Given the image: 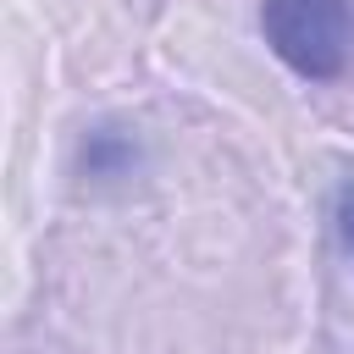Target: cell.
Listing matches in <instances>:
<instances>
[{"instance_id":"3","label":"cell","mask_w":354,"mask_h":354,"mask_svg":"<svg viewBox=\"0 0 354 354\" xmlns=\"http://www.w3.org/2000/svg\"><path fill=\"white\" fill-rule=\"evenodd\" d=\"M332 232H337V249L348 254V266H354V177L337 188V199H332Z\"/></svg>"},{"instance_id":"1","label":"cell","mask_w":354,"mask_h":354,"mask_svg":"<svg viewBox=\"0 0 354 354\" xmlns=\"http://www.w3.org/2000/svg\"><path fill=\"white\" fill-rule=\"evenodd\" d=\"M260 33L304 83H337L354 66V0H260Z\"/></svg>"},{"instance_id":"2","label":"cell","mask_w":354,"mask_h":354,"mask_svg":"<svg viewBox=\"0 0 354 354\" xmlns=\"http://www.w3.org/2000/svg\"><path fill=\"white\" fill-rule=\"evenodd\" d=\"M133 138H122V133H111V127H100L88 144H83V171L88 177H116V171H127L133 166Z\"/></svg>"}]
</instances>
